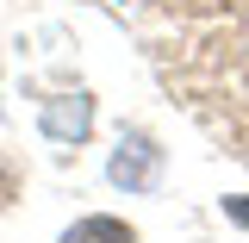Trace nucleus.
<instances>
[{"label":"nucleus","instance_id":"1","mask_svg":"<svg viewBox=\"0 0 249 243\" xmlns=\"http://www.w3.org/2000/svg\"><path fill=\"white\" fill-rule=\"evenodd\" d=\"M156 168H162L156 137H143V131L119 137V150H112V181H119L124 193H143V187H156Z\"/></svg>","mask_w":249,"mask_h":243},{"label":"nucleus","instance_id":"2","mask_svg":"<svg viewBox=\"0 0 249 243\" xmlns=\"http://www.w3.org/2000/svg\"><path fill=\"white\" fill-rule=\"evenodd\" d=\"M62 243H137V231H131L124 218L93 212V218H75V224L62 231Z\"/></svg>","mask_w":249,"mask_h":243},{"label":"nucleus","instance_id":"3","mask_svg":"<svg viewBox=\"0 0 249 243\" xmlns=\"http://www.w3.org/2000/svg\"><path fill=\"white\" fill-rule=\"evenodd\" d=\"M88 125H93L88 93H75V106H44V131L50 137H88Z\"/></svg>","mask_w":249,"mask_h":243},{"label":"nucleus","instance_id":"4","mask_svg":"<svg viewBox=\"0 0 249 243\" xmlns=\"http://www.w3.org/2000/svg\"><path fill=\"white\" fill-rule=\"evenodd\" d=\"M224 212H231V218L249 231V193H231V200H224Z\"/></svg>","mask_w":249,"mask_h":243}]
</instances>
